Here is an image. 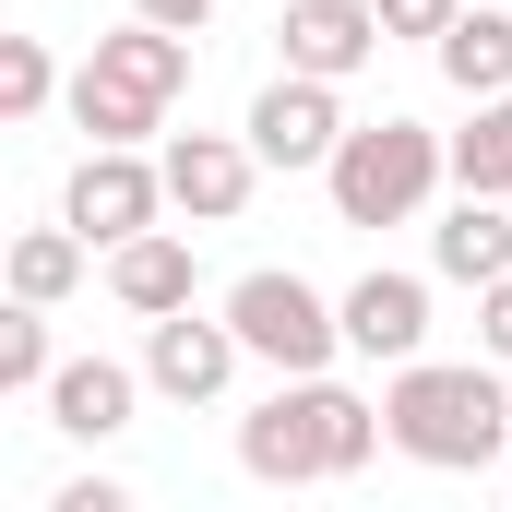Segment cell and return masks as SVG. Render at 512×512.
I'll use <instances>...</instances> for the list:
<instances>
[{"label":"cell","instance_id":"2","mask_svg":"<svg viewBox=\"0 0 512 512\" xmlns=\"http://www.w3.org/2000/svg\"><path fill=\"white\" fill-rule=\"evenodd\" d=\"M393 453L429 465V477H477V465H512V393L501 358H405L382 393Z\"/></svg>","mask_w":512,"mask_h":512},{"label":"cell","instance_id":"15","mask_svg":"<svg viewBox=\"0 0 512 512\" xmlns=\"http://www.w3.org/2000/svg\"><path fill=\"white\" fill-rule=\"evenodd\" d=\"M429 60H441V84H453V96H512V12H477V0H465V12H453V36H441Z\"/></svg>","mask_w":512,"mask_h":512},{"label":"cell","instance_id":"13","mask_svg":"<svg viewBox=\"0 0 512 512\" xmlns=\"http://www.w3.org/2000/svg\"><path fill=\"white\" fill-rule=\"evenodd\" d=\"M191 274H203V262H191V239H179V227H143V239H120V251H108V298L155 322V310H191Z\"/></svg>","mask_w":512,"mask_h":512},{"label":"cell","instance_id":"5","mask_svg":"<svg viewBox=\"0 0 512 512\" xmlns=\"http://www.w3.org/2000/svg\"><path fill=\"white\" fill-rule=\"evenodd\" d=\"M227 322H239V346H251L274 382H298V370H334V346H346V298H322L310 274H286V262H262L227 286Z\"/></svg>","mask_w":512,"mask_h":512},{"label":"cell","instance_id":"18","mask_svg":"<svg viewBox=\"0 0 512 512\" xmlns=\"http://www.w3.org/2000/svg\"><path fill=\"white\" fill-rule=\"evenodd\" d=\"M48 382H60L48 310H36V298H12V310H0V393H48Z\"/></svg>","mask_w":512,"mask_h":512},{"label":"cell","instance_id":"21","mask_svg":"<svg viewBox=\"0 0 512 512\" xmlns=\"http://www.w3.org/2000/svg\"><path fill=\"white\" fill-rule=\"evenodd\" d=\"M477 346L512 370V274H501V286H477Z\"/></svg>","mask_w":512,"mask_h":512},{"label":"cell","instance_id":"8","mask_svg":"<svg viewBox=\"0 0 512 512\" xmlns=\"http://www.w3.org/2000/svg\"><path fill=\"white\" fill-rule=\"evenodd\" d=\"M167 203L191 215V227H239V203H251V179H262V143L251 131H167Z\"/></svg>","mask_w":512,"mask_h":512},{"label":"cell","instance_id":"12","mask_svg":"<svg viewBox=\"0 0 512 512\" xmlns=\"http://www.w3.org/2000/svg\"><path fill=\"white\" fill-rule=\"evenodd\" d=\"M131 405H143V370H120V358H60V382H48V429H72V441H120Z\"/></svg>","mask_w":512,"mask_h":512},{"label":"cell","instance_id":"11","mask_svg":"<svg viewBox=\"0 0 512 512\" xmlns=\"http://www.w3.org/2000/svg\"><path fill=\"white\" fill-rule=\"evenodd\" d=\"M346 346L382 358V370L429 358V274H358L346 286Z\"/></svg>","mask_w":512,"mask_h":512},{"label":"cell","instance_id":"22","mask_svg":"<svg viewBox=\"0 0 512 512\" xmlns=\"http://www.w3.org/2000/svg\"><path fill=\"white\" fill-rule=\"evenodd\" d=\"M48 512H131V501H120V477H72V489H60Z\"/></svg>","mask_w":512,"mask_h":512},{"label":"cell","instance_id":"14","mask_svg":"<svg viewBox=\"0 0 512 512\" xmlns=\"http://www.w3.org/2000/svg\"><path fill=\"white\" fill-rule=\"evenodd\" d=\"M429 262H441L453 286H501V274H512V215H501V191H465V203L429 227Z\"/></svg>","mask_w":512,"mask_h":512},{"label":"cell","instance_id":"6","mask_svg":"<svg viewBox=\"0 0 512 512\" xmlns=\"http://www.w3.org/2000/svg\"><path fill=\"white\" fill-rule=\"evenodd\" d=\"M60 215H72L96 251H120V239H143V227L167 215V167H155L143 143H84V167H72Z\"/></svg>","mask_w":512,"mask_h":512},{"label":"cell","instance_id":"4","mask_svg":"<svg viewBox=\"0 0 512 512\" xmlns=\"http://www.w3.org/2000/svg\"><path fill=\"white\" fill-rule=\"evenodd\" d=\"M441 167H453V143L429 120H358L346 143H334V167H322V191H334V215L346 227H405L429 191H441Z\"/></svg>","mask_w":512,"mask_h":512},{"label":"cell","instance_id":"17","mask_svg":"<svg viewBox=\"0 0 512 512\" xmlns=\"http://www.w3.org/2000/svg\"><path fill=\"white\" fill-rule=\"evenodd\" d=\"M453 179L512 203V96H477V120L453 131Z\"/></svg>","mask_w":512,"mask_h":512},{"label":"cell","instance_id":"23","mask_svg":"<svg viewBox=\"0 0 512 512\" xmlns=\"http://www.w3.org/2000/svg\"><path fill=\"white\" fill-rule=\"evenodd\" d=\"M131 12H155V24H179V36H203V24H215V0H131Z\"/></svg>","mask_w":512,"mask_h":512},{"label":"cell","instance_id":"3","mask_svg":"<svg viewBox=\"0 0 512 512\" xmlns=\"http://www.w3.org/2000/svg\"><path fill=\"white\" fill-rule=\"evenodd\" d=\"M179 84H191V36L155 24V12H131L120 36L84 48V72H72V120L96 131V143H155Z\"/></svg>","mask_w":512,"mask_h":512},{"label":"cell","instance_id":"19","mask_svg":"<svg viewBox=\"0 0 512 512\" xmlns=\"http://www.w3.org/2000/svg\"><path fill=\"white\" fill-rule=\"evenodd\" d=\"M60 96V60H48V36H0V120H36Z\"/></svg>","mask_w":512,"mask_h":512},{"label":"cell","instance_id":"7","mask_svg":"<svg viewBox=\"0 0 512 512\" xmlns=\"http://www.w3.org/2000/svg\"><path fill=\"white\" fill-rule=\"evenodd\" d=\"M239 358H251V346H239L227 310H215V322H203V310H155V322H143V382L167 393V405H215V393L239 382Z\"/></svg>","mask_w":512,"mask_h":512},{"label":"cell","instance_id":"1","mask_svg":"<svg viewBox=\"0 0 512 512\" xmlns=\"http://www.w3.org/2000/svg\"><path fill=\"white\" fill-rule=\"evenodd\" d=\"M382 441H393V417L370 393H346L334 370H298V382H274L251 417H239V465H251L262 489H334V477H358Z\"/></svg>","mask_w":512,"mask_h":512},{"label":"cell","instance_id":"10","mask_svg":"<svg viewBox=\"0 0 512 512\" xmlns=\"http://www.w3.org/2000/svg\"><path fill=\"white\" fill-rule=\"evenodd\" d=\"M286 72H322V84H346V72H370L382 60V12L370 0H286Z\"/></svg>","mask_w":512,"mask_h":512},{"label":"cell","instance_id":"20","mask_svg":"<svg viewBox=\"0 0 512 512\" xmlns=\"http://www.w3.org/2000/svg\"><path fill=\"white\" fill-rule=\"evenodd\" d=\"M370 12H382V36H429V48H441L465 0H370Z\"/></svg>","mask_w":512,"mask_h":512},{"label":"cell","instance_id":"16","mask_svg":"<svg viewBox=\"0 0 512 512\" xmlns=\"http://www.w3.org/2000/svg\"><path fill=\"white\" fill-rule=\"evenodd\" d=\"M84 251H96V239H84L72 215H60V227H24V239H12V298H36V310H60V298L84 286Z\"/></svg>","mask_w":512,"mask_h":512},{"label":"cell","instance_id":"9","mask_svg":"<svg viewBox=\"0 0 512 512\" xmlns=\"http://www.w3.org/2000/svg\"><path fill=\"white\" fill-rule=\"evenodd\" d=\"M346 131H358V120L334 108L322 72H274V84L251 96V143H262V167H286V179H298V167H334Z\"/></svg>","mask_w":512,"mask_h":512}]
</instances>
